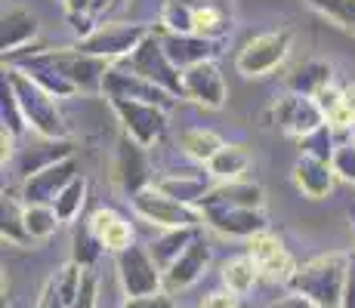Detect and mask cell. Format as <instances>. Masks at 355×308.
Returning <instances> with one entry per match:
<instances>
[{
    "label": "cell",
    "instance_id": "40",
    "mask_svg": "<svg viewBox=\"0 0 355 308\" xmlns=\"http://www.w3.org/2000/svg\"><path fill=\"white\" fill-rule=\"evenodd\" d=\"M37 308H68V305H65V299H62V296H59V287H56V280H53V275H50V278H46L44 290H40Z\"/></svg>",
    "mask_w": 355,
    "mask_h": 308
},
{
    "label": "cell",
    "instance_id": "13",
    "mask_svg": "<svg viewBox=\"0 0 355 308\" xmlns=\"http://www.w3.org/2000/svg\"><path fill=\"white\" fill-rule=\"evenodd\" d=\"M272 118H275V127H282L288 136H309L312 129H318L324 120V111L312 96H300V93H291L284 99H278L272 105Z\"/></svg>",
    "mask_w": 355,
    "mask_h": 308
},
{
    "label": "cell",
    "instance_id": "4",
    "mask_svg": "<svg viewBox=\"0 0 355 308\" xmlns=\"http://www.w3.org/2000/svg\"><path fill=\"white\" fill-rule=\"evenodd\" d=\"M130 203H133L136 216L146 219L148 225H158V228H198V222H204L201 210L164 194L158 185L142 188L139 194L130 197Z\"/></svg>",
    "mask_w": 355,
    "mask_h": 308
},
{
    "label": "cell",
    "instance_id": "20",
    "mask_svg": "<svg viewBox=\"0 0 355 308\" xmlns=\"http://www.w3.org/2000/svg\"><path fill=\"white\" fill-rule=\"evenodd\" d=\"M263 188L257 182H220L216 188H210V194L201 201L198 210L207 207H250V210H263Z\"/></svg>",
    "mask_w": 355,
    "mask_h": 308
},
{
    "label": "cell",
    "instance_id": "35",
    "mask_svg": "<svg viewBox=\"0 0 355 308\" xmlns=\"http://www.w3.org/2000/svg\"><path fill=\"white\" fill-rule=\"evenodd\" d=\"M306 3L343 28H355V0H306Z\"/></svg>",
    "mask_w": 355,
    "mask_h": 308
},
{
    "label": "cell",
    "instance_id": "10",
    "mask_svg": "<svg viewBox=\"0 0 355 308\" xmlns=\"http://www.w3.org/2000/svg\"><path fill=\"white\" fill-rule=\"evenodd\" d=\"M102 93L105 96H124V99H136V102H148V105H161V108H173L180 96H173L164 87L152 84V80L139 78L133 71H124L118 65H108L105 80H102Z\"/></svg>",
    "mask_w": 355,
    "mask_h": 308
},
{
    "label": "cell",
    "instance_id": "12",
    "mask_svg": "<svg viewBox=\"0 0 355 308\" xmlns=\"http://www.w3.org/2000/svg\"><path fill=\"white\" fill-rule=\"evenodd\" d=\"M44 53L78 90H102V80H105V71H108L105 59L90 56L80 46H71V50L68 46L65 50H44Z\"/></svg>",
    "mask_w": 355,
    "mask_h": 308
},
{
    "label": "cell",
    "instance_id": "5",
    "mask_svg": "<svg viewBox=\"0 0 355 308\" xmlns=\"http://www.w3.org/2000/svg\"><path fill=\"white\" fill-rule=\"evenodd\" d=\"M291 40H293V34L288 28L257 34L254 40H248V44L238 50L235 68L244 74V78H266V74H272L284 59H288Z\"/></svg>",
    "mask_w": 355,
    "mask_h": 308
},
{
    "label": "cell",
    "instance_id": "2",
    "mask_svg": "<svg viewBox=\"0 0 355 308\" xmlns=\"http://www.w3.org/2000/svg\"><path fill=\"white\" fill-rule=\"evenodd\" d=\"M6 80H10L12 93H16V102L22 108L25 123H28L34 133L44 136V139H65L68 127L56 108V96H50L40 84H34L22 68H10Z\"/></svg>",
    "mask_w": 355,
    "mask_h": 308
},
{
    "label": "cell",
    "instance_id": "17",
    "mask_svg": "<svg viewBox=\"0 0 355 308\" xmlns=\"http://www.w3.org/2000/svg\"><path fill=\"white\" fill-rule=\"evenodd\" d=\"M248 253L254 256V262L259 265V275L272 278V280H291V275L297 271V265H293L288 246L278 241L275 235H269V231H259L248 241Z\"/></svg>",
    "mask_w": 355,
    "mask_h": 308
},
{
    "label": "cell",
    "instance_id": "8",
    "mask_svg": "<svg viewBox=\"0 0 355 308\" xmlns=\"http://www.w3.org/2000/svg\"><path fill=\"white\" fill-rule=\"evenodd\" d=\"M146 25H127V22H118V25H102L90 34V37H80V50L90 53V56H99V59H124L142 40L148 37Z\"/></svg>",
    "mask_w": 355,
    "mask_h": 308
},
{
    "label": "cell",
    "instance_id": "21",
    "mask_svg": "<svg viewBox=\"0 0 355 308\" xmlns=\"http://www.w3.org/2000/svg\"><path fill=\"white\" fill-rule=\"evenodd\" d=\"M315 102L322 105L324 111V120L334 123V127L340 129H349L355 127V84H346V87H327L315 96Z\"/></svg>",
    "mask_w": 355,
    "mask_h": 308
},
{
    "label": "cell",
    "instance_id": "41",
    "mask_svg": "<svg viewBox=\"0 0 355 308\" xmlns=\"http://www.w3.org/2000/svg\"><path fill=\"white\" fill-rule=\"evenodd\" d=\"M340 308H355V250L349 253V269H346V284H343V302Z\"/></svg>",
    "mask_w": 355,
    "mask_h": 308
},
{
    "label": "cell",
    "instance_id": "37",
    "mask_svg": "<svg viewBox=\"0 0 355 308\" xmlns=\"http://www.w3.org/2000/svg\"><path fill=\"white\" fill-rule=\"evenodd\" d=\"M331 167H334V173H337V179L355 185V142H343V145L334 148Z\"/></svg>",
    "mask_w": 355,
    "mask_h": 308
},
{
    "label": "cell",
    "instance_id": "28",
    "mask_svg": "<svg viewBox=\"0 0 355 308\" xmlns=\"http://www.w3.org/2000/svg\"><path fill=\"white\" fill-rule=\"evenodd\" d=\"M259 278V265L254 262V256H235L229 259L226 265H223V284H226L229 293H235V296H244V293L254 290Z\"/></svg>",
    "mask_w": 355,
    "mask_h": 308
},
{
    "label": "cell",
    "instance_id": "39",
    "mask_svg": "<svg viewBox=\"0 0 355 308\" xmlns=\"http://www.w3.org/2000/svg\"><path fill=\"white\" fill-rule=\"evenodd\" d=\"M96 293H99V284H96V278L87 271V278H84V287H80V293H78V299L71 302V308H96Z\"/></svg>",
    "mask_w": 355,
    "mask_h": 308
},
{
    "label": "cell",
    "instance_id": "32",
    "mask_svg": "<svg viewBox=\"0 0 355 308\" xmlns=\"http://www.w3.org/2000/svg\"><path fill=\"white\" fill-rule=\"evenodd\" d=\"M87 188H90V185H87L84 176H74V179L59 191V197L53 201V210H56L59 222H74V219L80 216V210H84V203H87Z\"/></svg>",
    "mask_w": 355,
    "mask_h": 308
},
{
    "label": "cell",
    "instance_id": "25",
    "mask_svg": "<svg viewBox=\"0 0 355 308\" xmlns=\"http://www.w3.org/2000/svg\"><path fill=\"white\" fill-rule=\"evenodd\" d=\"M331 65L327 62H318V59H309L303 65L293 68V74L288 78V87L291 93H300V96H312L315 99L322 90L331 87Z\"/></svg>",
    "mask_w": 355,
    "mask_h": 308
},
{
    "label": "cell",
    "instance_id": "11",
    "mask_svg": "<svg viewBox=\"0 0 355 308\" xmlns=\"http://www.w3.org/2000/svg\"><path fill=\"white\" fill-rule=\"evenodd\" d=\"M182 96L192 99L195 105L207 108V111H216V108L226 105V80H223V71L216 68V62H198L192 68H182Z\"/></svg>",
    "mask_w": 355,
    "mask_h": 308
},
{
    "label": "cell",
    "instance_id": "6",
    "mask_svg": "<svg viewBox=\"0 0 355 308\" xmlns=\"http://www.w3.org/2000/svg\"><path fill=\"white\" fill-rule=\"evenodd\" d=\"M108 105L118 114V120L124 123V133L133 142H139L142 148L155 145L167 129V108L148 105V102L124 99V96H108Z\"/></svg>",
    "mask_w": 355,
    "mask_h": 308
},
{
    "label": "cell",
    "instance_id": "45",
    "mask_svg": "<svg viewBox=\"0 0 355 308\" xmlns=\"http://www.w3.org/2000/svg\"><path fill=\"white\" fill-rule=\"evenodd\" d=\"M352 219H355V210H352Z\"/></svg>",
    "mask_w": 355,
    "mask_h": 308
},
{
    "label": "cell",
    "instance_id": "31",
    "mask_svg": "<svg viewBox=\"0 0 355 308\" xmlns=\"http://www.w3.org/2000/svg\"><path fill=\"white\" fill-rule=\"evenodd\" d=\"M180 145H182V152L192 157V161L210 163V161H214V154L220 152V148L226 145V142H223L220 136L214 133V129L195 127V129H186V133L180 136Z\"/></svg>",
    "mask_w": 355,
    "mask_h": 308
},
{
    "label": "cell",
    "instance_id": "38",
    "mask_svg": "<svg viewBox=\"0 0 355 308\" xmlns=\"http://www.w3.org/2000/svg\"><path fill=\"white\" fill-rule=\"evenodd\" d=\"M121 308H173V299H170L167 290L152 293V296H127Z\"/></svg>",
    "mask_w": 355,
    "mask_h": 308
},
{
    "label": "cell",
    "instance_id": "1",
    "mask_svg": "<svg viewBox=\"0 0 355 308\" xmlns=\"http://www.w3.org/2000/svg\"><path fill=\"white\" fill-rule=\"evenodd\" d=\"M346 269H349V253H324V256H315L309 262L297 265L288 287L293 293L309 296L318 308H340Z\"/></svg>",
    "mask_w": 355,
    "mask_h": 308
},
{
    "label": "cell",
    "instance_id": "24",
    "mask_svg": "<svg viewBox=\"0 0 355 308\" xmlns=\"http://www.w3.org/2000/svg\"><path fill=\"white\" fill-rule=\"evenodd\" d=\"M232 25V12L223 0H195V12H192V34L201 37L220 40Z\"/></svg>",
    "mask_w": 355,
    "mask_h": 308
},
{
    "label": "cell",
    "instance_id": "7",
    "mask_svg": "<svg viewBox=\"0 0 355 308\" xmlns=\"http://www.w3.org/2000/svg\"><path fill=\"white\" fill-rule=\"evenodd\" d=\"M118 280L127 296H152L164 290V269L155 262L148 246L130 244L118 253Z\"/></svg>",
    "mask_w": 355,
    "mask_h": 308
},
{
    "label": "cell",
    "instance_id": "9",
    "mask_svg": "<svg viewBox=\"0 0 355 308\" xmlns=\"http://www.w3.org/2000/svg\"><path fill=\"white\" fill-rule=\"evenodd\" d=\"M74 176H80V167H78V161H74V154L59 157V161H53V163H44V167L34 170L28 179H25L22 201L25 203H53L59 197V191H62Z\"/></svg>",
    "mask_w": 355,
    "mask_h": 308
},
{
    "label": "cell",
    "instance_id": "34",
    "mask_svg": "<svg viewBox=\"0 0 355 308\" xmlns=\"http://www.w3.org/2000/svg\"><path fill=\"white\" fill-rule=\"evenodd\" d=\"M3 241L22 246L28 244V231H25V219H22V207L16 201H6L3 197Z\"/></svg>",
    "mask_w": 355,
    "mask_h": 308
},
{
    "label": "cell",
    "instance_id": "18",
    "mask_svg": "<svg viewBox=\"0 0 355 308\" xmlns=\"http://www.w3.org/2000/svg\"><path fill=\"white\" fill-rule=\"evenodd\" d=\"M334 173L331 161H318L312 154H300V161L293 163V185L303 191L309 201H324L327 194L334 191Z\"/></svg>",
    "mask_w": 355,
    "mask_h": 308
},
{
    "label": "cell",
    "instance_id": "33",
    "mask_svg": "<svg viewBox=\"0 0 355 308\" xmlns=\"http://www.w3.org/2000/svg\"><path fill=\"white\" fill-rule=\"evenodd\" d=\"M102 241L99 235L90 228V222L80 225L78 231H74V241H71V262H78L80 269H93L96 265V259L102 256Z\"/></svg>",
    "mask_w": 355,
    "mask_h": 308
},
{
    "label": "cell",
    "instance_id": "14",
    "mask_svg": "<svg viewBox=\"0 0 355 308\" xmlns=\"http://www.w3.org/2000/svg\"><path fill=\"white\" fill-rule=\"evenodd\" d=\"M204 222L214 231L229 237H244L250 241L254 235L266 231V216L263 210H250V207H207L201 210Z\"/></svg>",
    "mask_w": 355,
    "mask_h": 308
},
{
    "label": "cell",
    "instance_id": "30",
    "mask_svg": "<svg viewBox=\"0 0 355 308\" xmlns=\"http://www.w3.org/2000/svg\"><path fill=\"white\" fill-rule=\"evenodd\" d=\"M22 219H25V231H28L31 244L53 237V231L62 225L53 203H22Z\"/></svg>",
    "mask_w": 355,
    "mask_h": 308
},
{
    "label": "cell",
    "instance_id": "3",
    "mask_svg": "<svg viewBox=\"0 0 355 308\" xmlns=\"http://www.w3.org/2000/svg\"><path fill=\"white\" fill-rule=\"evenodd\" d=\"M118 68L139 74V78H146V80H152V84L164 87V90H170L173 96H182V71L170 62L167 46H164V37H158L155 31L148 34V37L142 40L130 56L118 59Z\"/></svg>",
    "mask_w": 355,
    "mask_h": 308
},
{
    "label": "cell",
    "instance_id": "15",
    "mask_svg": "<svg viewBox=\"0 0 355 308\" xmlns=\"http://www.w3.org/2000/svg\"><path fill=\"white\" fill-rule=\"evenodd\" d=\"M114 182L127 194V201L133 194H139L142 188H148V161L139 142H133L130 136L118 142V154H114Z\"/></svg>",
    "mask_w": 355,
    "mask_h": 308
},
{
    "label": "cell",
    "instance_id": "27",
    "mask_svg": "<svg viewBox=\"0 0 355 308\" xmlns=\"http://www.w3.org/2000/svg\"><path fill=\"white\" fill-rule=\"evenodd\" d=\"M155 185L164 194L176 197L180 203H189V207H201V201L210 194V185L201 176H164Z\"/></svg>",
    "mask_w": 355,
    "mask_h": 308
},
{
    "label": "cell",
    "instance_id": "23",
    "mask_svg": "<svg viewBox=\"0 0 355 308\" xmlns=\"http://www.w3.org/2000/svg\"><path fill=\"white\" fill-rule=\"evenodd\" d=\"M34 34H37V19H34L28 10H22V6L6 10L3 12V31H0V50H3V56L19 53L28 40H34Z\"/></svg>",
    "mask_w": 355,
    "mask_h": 308
},
{
    "label": "cell",
    "instance_id": "29",
    "mask_svg": "<svg viewBox=\"0 0 355 308\" xmlns=\"http://www.w3.org/2000/svg\"><path fill=\"white\" fill-rule=\"evenodd\" d=\"M248 163H250V154L244 152V145H223L220 152L214 154V161L207 163V170H210L214 179L235 182V179H241V173L248 170Z\"/></svg>",
    "mask_w": 355,
    "mask_h": 308
},
{
    "label": "cell",
    "instance_id": "36",
    "mask_svg": "<svg viewBox=\"0 0 355 308\" xmlns=\"http://www.w3.org/2000/svg\"><path fill=\"white\" fill-rule=\"evenodd\" d=\"M300 148H303V154H312V157H318V161H331V154H334L331 127L322 123L318 129H312L309 136H303V139H300Z\"/></svg>",
    "mask_w": 355,
    "mask_h": 308
},
{
    "label": "cell",
    "instance_id": "43",
    "mask_svg": "<svg viewBox=\"0 0 355 308\" xmlns=\"http://www.w3.org/2000/svg\"><path fill=\"white\" fill-rule=\"evenodd\" d=\"M201 308H235V293H210V296L207 299H204V302H201Z\"/></svg>",
    "mask_w": 355,
    "mask_h": 308
},
{
    "label": "cell",
    "instance_id": "26",
    "mask_svg": "<svg viewBox=\"0 0 355 308\" xmlns=\"http://www.w3.org/2000/svg\"><path fill=\"white\" fill-rule=\"evenodd\" d=\"M195 235H198V228H164V235L155 237V241L148 244V253H152L155 262H158L161 269L167 271L170 265L180 259V253L186 250L189 244H192Z\"/></svg>",
    "mask_w": 355,
    "mask_h": 308
},
{
    "label": "cell",
    "instance_id": "16",
    "mask_svg": "<svg viewBox=\"0 0 355 308\" xmlns=\"http://www.w3.org/2000/svg\"><path fill=\"white\" fill-rule=\"evenodd\" d=\"M207 265H210V246H207V241H204V235H195L192 244L180 253V259L164 271V290L176 293V290L192 287L195 280L207 271Z\"/></svg>",
    "mask_w": 355,
    "mask_h": 308
},
{
    "label": "cell",
    "instance_id": "42",
    "mask_svg": "<svg viewBox=\"0 0 355 308\" xmlns=\"http://www.w3.org/2000/svg\"><path fill=\"white\" fill-rule=\"evenodd\" d=\"M269 308H318L315 302H312L309 296H303V293H288V296H282V299H275Z\"/></svg>",
    "mask_w": 355,
    "mask_h": 308
},
{
    "label": "cell",
    "instance_id": "22",
    "mask_svg": "<svg viewBox=\"0 0 355 308\" xmlns=\"http://www.w3.org/2000/svg\"><path fill=\"white\" fill-rule=\"evenodd\" d=\"M90 228L99 235L102 246H105L108 253H114V256L133 244V228H130L127 219L118 216L114 210H96V213L90 216Z\"/></svg>",
    "mask_w": 355,
    "mask_h": 308
},
{
    "label": "cell",
    "instance_id": "19",
    "mask_svg": "<svg viewBox=\"0 0 355 308\" xmlns=\"http://www.w3.org/2000/svg\"><path fill=\"white\" fill-rule=\"evenodd\" d=\"M164 46H167V56L176 68H192L198 62H210L220 56V40L201 37V34H167L164 37Z\"/></svg>",
    "mask_w": 355,
    "mask_h": 308
},
{
    "label": "cell",
    "instance_id": "44",
    "mask_svg": "<svg viewBox=\"0 0 355 308\" xmlns=\"http://www.w3.org/2000/svg\"><path fill=\"white\" fill-rule=\"evenodd\" d=\"M173 308H182V305H173Z\"/></svg>",
    "mask_w": 355,
    "mask_h": 308
}]
</instances>
